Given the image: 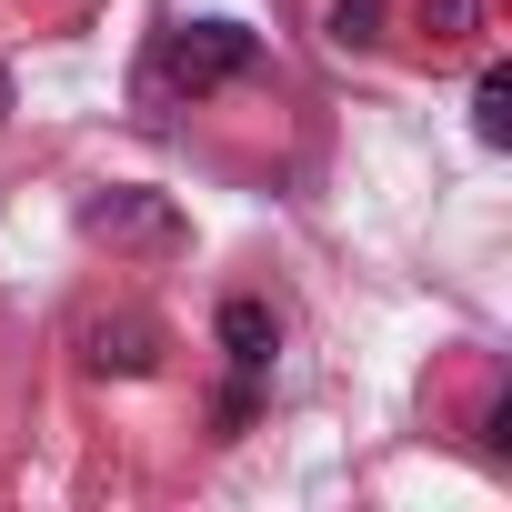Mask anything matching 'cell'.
Wrapping results in <instances>:
<instances>
[{"mask_svg": "<svg viewBox=\"0 0 512 512\" xmlns=\"http://www.w3.org/2000/svg\"><path fill=\"white\" fill-rule=\"evenodd\" d=\"M422 31H432V51H462L482 31V0H422Z\"/></svg>", "mask_w": 512, "mask_h": 512, "instance_id": "6", "label": "cell"}, {"mask_svg": "<svg viewBox=\"0 0 512 512\" xmlns=\"http://www.w3.org/2000/svg\"><path fill=\"white\" fill-rule=\"evenodd\" d=\"M251 61H262V41H251L241 21H181V31H161L151 41V61H141V101H201V91H221V81H241Z\"/></svg>", "mask_w": 512, "mask_h": 512, "instance_id": "1", "label": "cell"}, {"mask_svg": "<svg viewBox=\"0 0 512 512\" xmlns=\"http://www.w3.org/2000/svg\"><path fill=\"white\" fill-rule=\"evenodd\" d=\"M472 131H482V141H492V151H502V141H512V71H502V61H492V71H482V81H472Z\"/></svg>", "mask_w": 512, "mask_h": 512, "instance_id": "5", "label": "cell"}, {"mask_svg": "<svg viewBox=\"0 0 512 512\" xmlns=\"http://www.w3.org/2000/svg\"><path fill=\"white\" fill-rule=\"evenodd\" d=\"M71 342H81V362H91V372H121V382L161 372V322H151V312H91Z\"/></svg>", "mask_w": 512, "mask_h": 512, "instance_id": "2", "label": "cell"}, {"mask_svg": "<svg viewBox=\"0 0 512 512\" xmlns=\"http://www.w3.org/2000/svg\"><path fill=\"white\" fill-rule=\"evenodd\" d=\"M91 231H101V241H141V251H171V241H181V221H171L151 191H111V201H91Z\"/></svg>", "mask_w": 512, "mask_h": 512, "instance_id": "4", "label": "cell"}, {"mask_svg": "<svg viewBox=\"0 0 512 512\" xmlns=\"http://www.w3.org/2000/svg\"><path fill=\"white\" fill-rule=\"evenodd\" d=\"M0 111H11V81H0Z\"/></svg>", "mask_w": 512, "mask_h": 512, "instance_id": "8", "label": "cell"}, {"mask_svg": "<svg viewBox=\"0 0 512 512\" xmlns=\"http://www.w3.org/2000/svg\"><path fill=\"white\" fill-rule=\"evenodd\" d=\"M221 352H231V372L241 382H262L272 372V352H282V322H272V302H221Z\"/></svg>", "mask_w": 512, "mask_h": 512, "instance_id": "3", "label": "cell"}, {"mask_svg": "<svg viewBox=\"0 0 512 512\" xmlns=\"http://www.w3.org/2000/svg\"><path fill=\"white\" fill-rule=\"evenodd\" d=\"M332 41L342 51H372L382 41V0H332Z\"/></svg>", "mask_w": 512, "mask_h": 512, "instance_id": "7", "label": "cell"}]
</instances>
